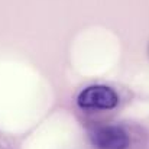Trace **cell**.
I'll list each match as a JSON object with an SVG mask.
<instances>
[{
    "instance_id": "obj_1",
    "label": "cell",
    "mask_w": 149,
    "mask_h": 149,
    "mask_svg": "<svg viewBox=\"0 0 149 149\" xmlns=\"http://www.w3.org/2000/svg\"><path fill=\"white\" fill-rule=\"evenodd\" d=\"M77 104L81 109H99L110 110L119 104L117 93L109 86H88L80 91L77 97Z\"/></svg>"
},
{
    "instance_id": "obj_2",
    "label": "cell",
    "mask_w": 149,
    "mask_h": 149,
    "mask_svg": "<svg viewBox=\"0 0 149 149\" xmlns=\"http://www.w3.org/2000/svg\"><path fill=\"white\" fill-rule=\"evenodd\" d=\"M91 145L96 149H127L130 139L120 126H100L90 133Z\"/></svg>"
}]
</instances>
